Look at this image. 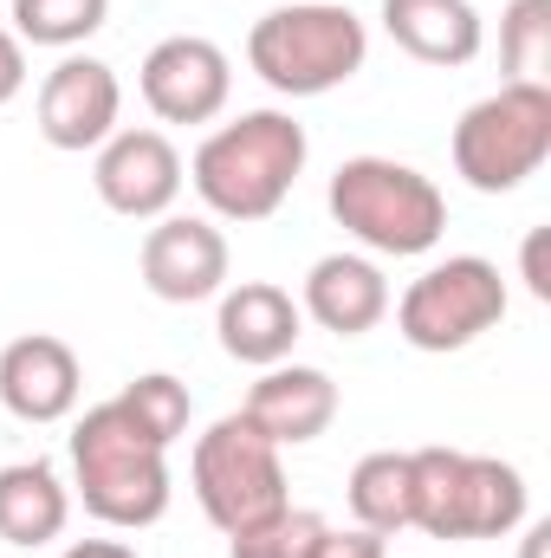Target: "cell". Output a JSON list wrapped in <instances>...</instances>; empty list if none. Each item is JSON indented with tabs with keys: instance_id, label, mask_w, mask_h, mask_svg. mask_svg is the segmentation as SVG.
I'll use <instances>...</instances> for the list:
<instances>
[{
	"instance_id": "6da1fadb",
	"label": "cell",
	"mask_w": 551,
	"mask_h": 558,
	"mask_svg": "<svg viewBox=\"0 0 551 558\" xmlns=\"http://www.w3.org/2000/svg\"><path fill=\"white\" fill-rule=\"evenodd\" d=\"M305 156H311V143H305V124L292 111H241L234 124H221L195 149L188 182L208 202V215H221V221H267V215L285 208Z\"/></svg>"
},
{
	"instance_id": "7a4b0ae2",
	"label": "cell",
	"mask_w": 551,
	"mask_h": 558,
	"mask_svg": "<svg viewBox=\"0 0 551 558\" xmlns=\"http://www.w3.org/2000/svg\"><path fill=\"white\" fill-rule=\"evenodd\" d=\"M72 487L91 520L118 533H143L169 513V448L143 435L137 416L111 397L85 410L72 428Z\"/></svg>"
},
{
	"instance_id": "3957f363",
	"label": "cell",
	"mask_w": 551,
	"mask_h": 558,
	"mask_svg": "<svg viewBox=\"0 0 551 558\" xmlns=\"http://www.w3.org/2000/svg\"><path fill=\"white\" fill-rule=\"evenodd\" d=\"M325 208L351 241H364L370 254H390V260L434 254L441 234H448V195L396 156L338 162V175L325 189Z\"/></svg>"
},
{
	"instance_id": "277c9868",
	"label": "cell",
	"mask_w": 551,
	"mask_h": 558,
	"mask_svg": "<svg viewBox=\"0 0 551 558\" xmlns=\"http://www.w3.org/2000/svg\"><path fill=\"white\" fill-rule=\"evenodd\" d=\"M370 59V33L338 0H292L254 20L247 65L273 85L279 98H325L351 85Z\"/></svg>"
},
{
	"instance_id": "5b68a950",
	"label": "cell",
	"mask_w": 551,
	"mask_h": 558,
	"mask_svg": "<svg viewBox=\"0 0 551 558\" xmlns=\"http://www.w3.org/2000/svg\"><path fill=\"white\" fill-rule=\"evenodd\" d=\"M526 520V474L500 454L415 448L409 454V526L428 539H506Z\"/></svg>"
},
{
	"instance_id": "8992f818",
	"label": "cell",
	"mask_w": 551,
	"mask_h": 558,
	"mask_svg": "<svg viewBox=\"0 0 551 558\" xmlns=\"http://www.w3.org/2000/svg\"><path fill=\"white\" fill-rule=\"evenodd\" d=\"M454 175L480 195H513L551 156V85H500L454 124Z\"/></svg>"
},
{
	"instance_id": "52a82bcc",
	"label": "cell",
	"mask_w": 551,
	"mask_h": 558,
	"mask_svg": "<svg viewBox=\"0 0 551 558\" xmlns=\"http://www.w3.org/2000/svg\"><path fill=\"white\" fill-rule=\"evenodd\" d=\"M188 481H195L201 513L228 539L260 526V520H273L279 507H292L285 500V461H279V448L247 416H221L208 435H195Z\"/></svg>"
},
{
	"instance_id": "ba28073f",
	"label": "cell",
	"mask_w": 551,
	"mask_h": 558,
	"mask_svg": "<svg viewBox=\"0 0 551 558\" xmlns=\"http://www.w3.org/2000/svg\"><path fill=\"white\" fill-rule=\"evenodd\" d=\"M500 318H506V279H500L493 260H480V254H448V260H434V267L396 299V331L409 338L415 351H428V357L467 351V344L487 338Z\"/></svg>"
},
{
	"instance_id": "9c48e42d",
	"label": "cell",
	"mask_w": 551,
	"mask_h": 558,
	"mask_svg": "<svg viewBox=\"0 0 551 558\" xmlns=\"http://www.w3.org/2000/svg\"><path fill=\"white\" fill-rule=\"evenodd\" d=\"M143 105L162 118V124H208L228 111L234 98V65L215 39L201 33H175L162 46H149L143 59Z\"/></svg>"
},
{
	"instance_id": "30bf717a",
	"label": "cell",
	"mask_w": 551,
	"mask_h": 558,
	"mask_svg": "<svg viewBox=\"0 0 551 558\" xmlns=\"http://www.w3.org/2000/svg\"><path fill=\"white\" fill-rule=\"evenodd\" d=\"M91 189L124 221H162L182 195V156L162 131H111L98 143Z\"/></svg>"
},
{
	"instance_id": "8fae6325",
	"label": "cell",
	"mask_w": 551,
	"mask_h": 558,
	"mask_svg": "<svg viewBox=\"0 0 551 558\" xmlns=\"http://www.w3.org/2000/svg\"><path fill=\"white\" fill-rule=\"evenodd\" d=\"M118 111H124V85L91 52H65L39 85V137L52 149H65V156L98 149L118 131Z\"/></svg>"
},
{
	"instance_id": "7c38bea8",
	"label": "cell",
	"mask_w": 551,
	"mask_h": 558,
	"mask_svg": "<svg viewBox=\"0 0 551 558\" xmlns=\"http://www.w3.org/2000/svg\"><path fill=\"white\" fill-rule=\"evenodd\" d=\"M143 286L162 305H195L228 286V234L201 215H162L143 234Z\"/></svg>"
},
{
	"instance_id": "4fadbf2b",
	"label": "cell",
	"mask_w": 551,
	"mask_h": 558,
	"mask_svg": "<svg viewBox=\"0 0 551 558\" xmlns=\"http://www.w3.org/2000/svg\"><path fill=\"white\" fill-rule=\"evenodd\" d=\"M78 390H85V377H78V351L65 338L26 331V338H13L0 351V403H7V416L33 422V428L65 422L78 410Z\"/></svg>"
},
{
	"instance_id": "5bb4252c",
	"label": "cell",
	"mask_w": 551,
	"mask_h": 558,
	"mask_svg": "<svg viewBox=\"0 0 551 558\" xmlns=\"http://www.w3.org/2000/svg\"><path fill=\"white\" fill-rule=\"evenodd\" d=\"M298 325H305L298 299H292L285 286H273V279L221 286V318H215V331H221V351H228L234 364H254V371L285 364L292 344H298Z\"/></svg>"
},
{
	"instance_id": "9a60e30c",
	"label": "cell",
	"mask_w": 551,
	"mask_h": 558,
	"mask_svg": "<svg viewBox=\"0 0 551 558\" xmlns=\"http://www.w3.org/2000/svg\"><path fill=\"white\" fill-rule=\"evenodd\" d=\"M241 416L254 422L273 448H305V441H318L338 422V384L318 364H292L285 357L273 371H260V384L247 390Z\"/></svg>"
},
{
	"instance_id": "2e32d148",
	"label": "cell",
	"mask_w": 551,
	"mask_h": 558,
	"mask_svg": "<svg viewBox=\"0 0 551 558\" xmlns=\"http://www.w3.org/2000/svg\"><path fill=\"white\" fill-rule=\"evenodd\" d=\"M298 312L331 338H364V331H377L390 318V279L370 254H325L305 274Z\"/></svg>"
},
{
	"instance_id": "e0dca14e",
	"label": "cell",
	"mask_w": 551,
	"mask_h": 558,
	"mask_svg": "<svg viewBox=\"0 0 551 558\" xmlns=\"http://www.w3.org/2000/svg\"><path fill=\"white\" fill-rule=\"evenodd\" d=\"M383 33L421 65H474L487 46V26L474 0H383Z\"/></svg>"
},
{
	"instance_id": "ac0fdd59",
	"label": "cell",
	"mask_w": 551,
	"mask_h": 558,
	"mask_svg": "<svg viewBox=\"0 0 551 558\" xmlns=\"http://www.w3.org/2000/svg\"><path fill=\"white\" fill-rule=\"evenodd\" d=\"M72 520V487L52 461H13L0 468V539L7 546H52Z\"/></svg>"
},
{
	"instance_id": "d6986e66",
	"label": "cell",
	"mask_w": 551,
	"mask_h": 558,
	"mask_svg": "<svg viewBox=\"0 0 551 558\" xmlns=\"http://www.w3.org/2000/svg\"><path fill=\"white\" fill-rule=\"evenodd\" d=\"M351 520L377 539L409 526V454L383 448V454H364L351 468Z\"/></svg>"
},
{
	"instance_id": "ffe728a7",
	"label": "cell",
	"mask_w": 551,
	"mask_h": 558,
	"mask_svg": "<svg viewBox=\"0 0 551 558\" xmlns=\"http://www.w3.org/2000/svg\"><path fill=\"white\" fill-rule=\"evenodd\" d=\"M111 20V0H13V33L20 46H52V52H72L85 46L98 26Z\"/></svg>"
},
{
	"instance_id": "44dd1931",
	"label": "cell",
	"mask_w": 551,
	"mask_h": 558,
	"mask_svg": "<svg viewBox=\"0 0 551 558\" xmlns=\"http://www.w3.org/2000/svg\"><path fill=\"white\" fill-rule=\"evenodd\" d=\"M500 59L506 85H551V0H513L500 13Z\"/></svg>"
},
{
	"instance_id": "7402d4cb",
	"label": "cell",
	"mask_w": 551,
	"mask_h": 558,
	"mask_svg": "<svg viewBox=\"0 0 551 558\" xmlns=\"http://www.w3.org/2000/svg\"><path fill=\"white\" fill-rule=\"evenodd\" d=\"M118 403H124V410L137 416L143 435H156L162 448H175V441L188 435V384H175L169 371H149L137 384H124Z\"/></svg>"
},
{
	"instance_id": "603a6c76",
	"label": "cell",
	"mask_w": 551,
	"mask_h": 558,
	"mask_svg": "<svg viewBox=\"0 0 551 558\" xmlns=\"http://www.w3.org/2000/svg\"><path fill=\"white\" fill-rule=\"evenodd\" d=\"M318 533H325V513H311V507H279L273 520L234 533V539H228V558H305Z\"/></svg>"
},
{
	"instance_id": "cb8c5ba5",
	"label": "cell",
	"mask_w": 551,
	"mask_h": 558,
	"mask_svg": "<svg viewBox=\"0 0 551 558\" xmlns=\"http://www.w3.org/2000/svg\"><path fill=\"white\" fill-rule=\"evenodd\" d=\"M305 558H383V539L364 533V526H325Z\"/></svg>"
},
{
	"instance_id": "d4e9b609",
	"label": "cell",
	"mask_w": 551,
	"mask_h": 558,
	"mask_svg": "<svg viewBox=\"0 0 551 558\" xmlns=\"http://www.w3.org/2000/svg\"><path fill=\"white\" fill-rule=\"evenodd\" d=\"M26 92V46L13 26H0V105H13Z\"/></svg>"
},
{
	"instance_id": "484cf974",
	"label": "cell",
	"mask_w": 551,
	"mask_h": 558,
	"mask_svg": "<svg viewBox=\"0 0 551 558\" xmlns=\"http://www.w3.org/2000/svg\"><path fill=\"white\" fill-rule=\"evenodd\" d=\"M526 279H532V292L539 299H551V274H546V228L526 241Z\"/></svg>"
},
{
	"instance_id": "4316f807",
	"label": "cell",
	"mask_w": 551,
	"mask_h": 558,
	"mask_svg": "<svg viewBox=\"0 0 551 558\" xmlns=\"http://www.w3.org/2000/svg\"><path fill=\"white\" fill-rule=\"evenodd\" d=\"M65 558H137L124 539H78V546H65Z\"/></svg>"
},
{
	"instance_id": "83f0119b",
	"label": "cell",
	"mask_w": 551,
	"mask_h": 558,
	"mask_svg": "<svg viewBox=\"0 0 551 558\" xmlns=\"http://www.w3.org/2000/svg\"><path fill=\"white\" fill-rule=\"evenodd\" d=\"M546 539H551V526H532V533H526V558L546 553Z\"/></svg>"
}]
</instances>
